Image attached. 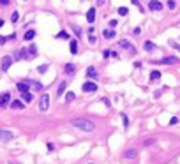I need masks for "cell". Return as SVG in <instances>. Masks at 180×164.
Instances as JSON below:
<instances>
[{
    "label": "cell",
    "mask_w": 180,
    "mask_h": 164,
    "mask_svg": "<svg viewBox=\"0 0 180 164\" xmlns=\"http://www.w3.org/2000/svg\"><path fill=\"white\" fill-rule=\"evenodd\" d=\"M71 125L76 127V129H80V131H85V133L95 131V123L87 120V118H72V120H71Z\"/></svg>",
    "instance_id": "6da1fadb"
},
{
    "label": "cell",
    "mask_w": 180,
    "mask_h": 164,
    "mask_svg": "<svg viewBox=\"0 0 180 164\" xmlns=\"http://www.w3.org/2000/svg\"><path fill=\"white\" fill-rule=\"evenodd\" d=\"M48 108H50V95L48 93H42L39 99V110L41 111H48Z\"/></svg>",
    "instance_id": "7a4b0ae2"
},
{
    "label": "cell",
    "mask_w": 180,
    "mask_h": 164,
    "mask_svg": "<svg viewBox=\"0 0 180 164\" xmlns=\"http://www.w3.org/2000/svg\"><path fill=\"white\" fill-rule=\"evenodd\" d=\"M178 57H166V58H161V60H155L154 64H162V65H171V64H178Z\"/></svg>",
    "instance_id": "3957f363"
},
{
    "label": "cell",
    "mask_w": 180,
    "mask_h": 164,
    "mask_svg": "<svg viewBox=\"0 0 180 164\" xmlns=\"http://www.w3.org/2000/svg\"><path fill=\"white\" fill-rule=\"evenodd\" d=\"M118 44H120V48L127 50V51H129V55H136V48H134V46H132L129 41H120Z\"/></svg>",
    "instance_id": "277c9868"
},
{
    "label": "cell",
    "mask_w": 180,
    "mask_h": 164,
    "mask_svg": "<svg viewBox=\"0 0 180 164\" xmlns=\"http://www.w3.org/2000/svg\"><path fill=\"white\" fill-rule=\"evenodd\" d=\"M12 139V133L11 131H5V129H0V141L2 143H7Z\"/></svg>",
    "instance_id": "5b68a950"
},
{
    "label": "cell",
    "mask_w": 180,
    "mask_h": 164,
    "mask_svg": "<svg viewBox=\"0 0 180 164\" xmlns=\"http://www.w3.org/2000/svg\"><path fill=\"white\" fill-rule=\"evenodd\" d=\"M7 104H11V93L9 92L0 93V108H5Z\"/></svg>",
    "instance_id": "8992f818"
},
{
    "label": "cell",
    "mask_w": 180,
    "mask_h": 164,
    "mask_svg": "<svg viewBox=\"0 0 180 164\" xmlns=\"http://www.w3.org/2000/svg\"><path fill=\"white\" fill-rule=\"evenodd\" d=\"M81 90H83V92H95V90H97V83H94V81H87V83H83Z\"/></svg>",
    "instance_id": "52a82bcc"
},
{
    "label": "cell",
    "mask_w": 180,
    "mask_h": 164,
    "mask_svg": "<svg viewBox=\"0 0 180 164\" xmlns=\"http://www.w3.org/2000/svg\"><path fill=\"white\" fill-rule=\"evenodd\" d=\"M16 87H18L20 92H28V88L32 87V81H28V80H27V81H18Z\"/></svg>",
    "instance_id": "ba28073f"
},
{
    "label": "cell",
    "mask_w": 180,
    "mask_h": 164,
    "mask_svg": "<svg viewBox=\"0 0 180 164\" xmlns=\"http://www.w3.org/2000/svg\"><path fill=\"white\" fill-rule=\"evenodd\" d=\"M148 9L150 11H161L162 9V4H161L159 0H150L148 2Z\"/></svg>",
    "instance_id": "9c48e42d"
},
{
    "label": "cell",
    "mask_w": 180,
    "mask_h": 164,
    "mask_svg": "<svg viewBox=\"0 0 180 164\" xmlns=\"http://www.w3.org/2000/svg\"><path fill=\"white\" fill-rule=\"evenodd\" d=\"M11 64H12V58H11V57H4V58H2V71L4 72L9 71Z\"/></svg>",
    "instance_id": "30bf717a"
},
{
    "label": "cell",
    "mask_w": 180,
    "mask_h": 164,
    "mask_svg": "<svg viewBox=\"0 0 180 164\" xmlns=\"http://www.w3.org/2000/svg\"><path fill=\"white\" fill-rule=\"evenodd\" d=\"M102 35H104V39H115V35H117V32L113 30V28H106V30L102 32Z\"/></svg>",
    "instance_id": "8fae6325"
},
{
    "label": "cell",
    "mask_w": 180,
    "mask_h": 164,
    "mask_svg": "<svg viewBox=\"0 0 180 164\" xmlns=\"http://www.w3.org/2000/svg\"><path fill=\"white\" fill-rule=\"evenodd\" d=\"M87 21L88 23H94L95 21V7H90L88 12H87Z\"/></svg>",
    "instance_id": "7c38bea8"
},
{
    "label": "cell",
    "mask_w": 180,
    "mask_h": 164,
    "mask_svg": "<svg viewBox=\"0 0 180 164\" xmlns=\"http://www.w3.org/2000/svg\"><path fill=\"white\" fill-rule=\"evenodd\" d=\"M11 108H12V110H23V108H25V103H23V101H18V99H16V101H11Z\"/></svg>",
    "instance_id": "4fadbf2b"
},
{
    "label": "cell",
    "mask_w": 180,
    "mask_h": 164,
    "mask_svg": "<svg viewBox=\"0 0 180 164\" xmlns=\"http://www.w3.org/2000/svg\"><path fill=\"white\" fill-rule=\"evenodd\" d=\"M74 71H76V65L74 64H65L64 65V72L65 74H74Z\"/></svg>",
    "instance_id": "5bb4252c"
},
{
    "label": "cell",
    "mask_w": 180,
    "mask_h": 164,
    "mask_svg": "<svg viewBox=\"0 0 180 164\" xmlns=\"http://www.w3.org/2000/svg\"><path fill=\"white\" fill-rule=\"evenodd\" d=\"M87 76H88L90 80H97L99 74H97V71H95L94 67H88V69H87Z\"/></svg>",
    "instance_id": "9a60e30c"
},
{
    "label": "cell",
    "mask_w": 180,
    "mask_h": 164,
    "mask_svg": "<svg viewBox=\"0 0 180 164\" xmlns=\"http://www.w3.org/2000/svg\"><path fill=\"white\" fill-rule=\"evenodd\" d=\"M34 37H35V30H27V32H25V35H23V39H25V41H32Z\"/></svg>",
    "instance_id": "2e32d148"
},
{
    "label": "cell",
    "mask_w": 180,
    "mask_h": 164,
    "mask_svg": "<svg viewBox=\"0 0 180 164\" xmlns=\"http://www.w3.org/2000/svg\"><path fill=\"white\" fill-rule=\"evenodd\" d=\"M21 99H23V103H32V93L30 92H21Z\"/></svg>",
    "instance_id": "e0dca14e"
},
{
    "label": "cell",
    "mask_w": 180,
    "mask_h": 164,
    "mask_svg": "<svg viewBox=\"0 0 180 164\" xmlns=\"http://www.w3.org/2000/svg\"><path fill=\"white\" fill-rule=\"evenodd\" d=\"M69 46H71V53H72V55H76V53H78V41H76V39H72Z\"/></svg>",
    "instance_id": "ac0fdd59"
},
{
    "label": "cell",
    "mask_w": 180,
    "mask_h": 164,
    "mask_svg": "<svg viewBox=\"0 0 180 164\" xmlns=\"http://www.w3.org/2000/svg\"><path fill=\"white\" fill-rule=\"evenodd\" d=\"M28 58H34V57H35V55H37V48H35V44H30L28 46Z\"/></svg>",
    "instance_id": "d6986e66"
},
{
    "label": "cell",
    "mask_w": 180,
    "mask_h": 164,
    "mask_svg": "<svg viewBox=\"0 0 180 164\" xmlns=\"http://www.w3.org/2000/svg\"><path fill=\"white\" fill-rule=\"evenodd\" d=\"M136 155H138L136 150H127V152L124 154V157H125V159H136Z\"/></svg>",
    "instance_id": "ffe728a7"
},
{
    "label": "cell",
    "mask_w": 180,
    "mask_h": 164,
    "mask_svg": "<svg viewBox=\"0 0 180 164\" xmlns=\"http://www.w3.org/2000/svg\"><path fill=\"white\" fill-rule=\"evenodd\" d=\"M65 87H67V81H62L58 85V90H57V95H62V93L65 92Z\"/></svg>",
    "instance_id": "44dd1931"
},
{
    "label": "cell",
    "mask_w": 180,
    "mask_h": 164,
    "mask_svg": "<svg viewBox=\"0 0 180 164\" xmlns=\"http://www.w3.org/2000/svg\"><path fill=\"white\" fill-rule=\"evenodd\" d=\"M161 78V72L159 71H152L150 72V81H157Z\"/></svg>",
    "instance_id": "7402d4cb"
},
{
    "label": "cell",
    "mask_w": 180,
    "mask_h": 164,
    "mask_svg": "<svg viewBox=\"0 0 180 164\" xmlns=\"http://www.w3.org/2000/svg\"><path fill=\"white\" fill-rule=\"evenodd\" d=\"M102 55H104V58H110V57H111V58H117V57H118L117 53H115V51H111V50H106V51L102 53Z\"/></svg>",
    "instance_id": "603a6c76"
},
{
    "label": "cell",
    "mask_w": 180,
    "mask_h": 164,
    "mask_svg": "<svg viewBox=\"0 0 180 164\" xmlns=\"http://www.w3.org/2000/svg\"><path fill=\"white\" fill-rule=\"evenodd\" d=\"M154 50H155V44H154V42H148V41H147V42H145V51H154Z\"/></svg>",
    "instance_id": "cb8c5ba5"
},
{
    "label": "cell",
    "mask_w": 180,
    "mask_h": 164,
    "mask_svg": "<svg viewBox=\"0 0 180 164\" xmlns=\"http://www.w3.org/2000/svg\"><path fill=\"white\" fill-rule=\"evenodd\" d=\"M57 39H67V41H69V34H67L65 30H62V32L57 34Z\"/></svg>",
    "instance_id": "d4e9b609"
},
{
    "label": "cell",
    "mask_w": 180,
    "mask_h": 164,
    "mask_svg": "<svg viewBox=\"0 0 180 164\" xmlns=\"http://www.w3.org/2000/svg\"><path fill=\"white\" fill-rule=\"evenodd\" d=\"M14 37H16L14 34H11V35H7V37H4V35H2V37H0V44H4V42H7V41H12Z\"/></svg>",
    "instance_id": "484cf974"
},
{
    "label": "cell",
    "mask_w": 180,
    "mask_h": 164,
    "mask_svg": "<svg viewBox=\"0 0 180 164\" xmlns=\"http://www.w3.org/2000/svg\"><path fill=\"white\" fill-rule=\"evenodd\" d=\"M74 97H76V95H74L72 92H67V93H65V101H67V103H71V101H74Z\"/></svg>",
    "instance_id": "4316f807"
},
{
    "label": "cell",
    "mask_w": 180,
    "mask_h": 164,
    "mask_svg": "<svg viewBox=\"0 0 180 164\" xmlns=\"http://www.w3.org/2000/svg\"><path fill=\"white\" fill-rule=\"evenodd\" d=\"M127 12H129L127 7H118V14H120V16H127Z\"/></svg>",
    "instance_id": "83f0119b"
},
{
    "label": "cell",
    "mask_w": 180,
    "mask_h": 164,
    "mask_svg": "<svg viewBox=\"0 0 180 164\" xmlns=\"http://www.w3.org/2000/svg\"><path fill=\"white\" fill-rule=\"evenodd\" d=\"M18 20H20V14H18V12H12V16H11V21H12V23H16Z\"/></svg>",
    "instance_id": "f1b7e54d"
},
{
    "label": "cell",
    "mask_w": 180,
    "mask_h": 164,
    "mask_svg": "<svg viewBox=\"0 0 180 164\" xmlns=\"http://www.w3.org/2000/svg\"><path fill=\"white\" fill-rule=\"evenodd\" d=\"M88 42H90V44H95V42H97V37H95L94 34H90V37H88Z\"/></svg>",
    "instance_id": "f546056e"
},
{
    "label": "cell",
    "mask_w": 180,
    "mask_h": 164,
    "mask_svg": "<svg viewBox=\"0 0 180 164\" xmlns=\"http://www.w3.org/2000/svg\"><path fill=\"white\" fill-rule=\"evenodd\" d=\"M122 122H124V127H127V125H129V118H127L124 113H122Z\"/></svg>",
    "instance_id": "4dcf8cb0"
},
{
    "label": "cell",
    "mask_w": 180,
    "mask_h": 164,
    "mask_svg": "<svg viewBox=\"0 0 180 164\" xmlns=\"http://www.w3.org/2000/svg\"><path fill=\"white\" fill-rule=\"evenodd\" d=\"M170 46H171V48H175L177 51H180V44H177L175 41H170Z\"/></svg>",
    "instance_id": "1f68e13d"
},
{
    "label": "cell",
    "mask_w": 180,
    "mask_h": 164,
    "mask_svg": "<svg viewBox=\"0 0 180 164\" xmlns=\"http://www.w3.org/2000/svg\"><path fill=\"white\" fill-rule=\"evenodd\" d=\"M37 71H39L41 74H44V72L48 71V65H41V67H37Z\"/></svg>",
    "instance_id": "d6a6232c"
},
{
    "label": "cell",
    "mask_w": 180,
    "mask_h": 164,
    "mask_svg": "<svg viewBox=\"0 0 180 164\" xmlns=\"http://www.w3.org/2000/svg\"><path fill=\"white\" fill-rule=\"evenodd\" d=\"M32 85H34V88H35V90H42V85H41V83L32 81Z\"/></svg>",
    "instance_id": "836d02e7"
},
{
    "label": "cell",
    "mask_w": 180,
    "mask_h": 164,
    "mask_svg": "<svg viewBox=\"0 0 180 164\" xmlns=\"http://www.w3.org/2000/svg\"><path fill=\"white\" fill-rule=\"evenodd\" d=\"M131 4H134V5H136V7H138V9L141 11V5H140V0H131Z\"/></svg>",
    "instance_id": "e575fe53"
},
{
    "label": "cell",
    "mask_w": 180,
    "mask_h": 164,
    "mask_svg": "<svg viewBox=\"0 0 180 164\" xmlns=\"http://www.w3.org/2000/svg\"><path fill=\"white\" fill-rule=\"evenodd\" d=\"M168 7H170V9H175V0H170V2H168Z\"/></svg>",
    "instance_id": "d590c367"
},
{
    "label": "cell",
    "mask_w": 180,
    "mask_h": 164,
    "mask_svg": "<svg viewBox=\"0 0 180 164\" xmlns=\"http://www.w3.org/2000/svg\"><path fill=\"white\" fill-rule=\"evenodd\" d=\"M177 122H178V118H177V116H173V118L170 120V125H175Z\"/></svg>",
    "instance_id": "8d00e7d4"
},
{
    "label": "cell",
    "mask_w": 180,
    "mask_h": 164,
    "mask_svg": "<svg viewBox=\"0 0 180 164\" xmlns=\"http://www.w3.org/2000/svg\"><path fill=\"white\" fill-rule=\"evenodd\" d=\"M132 34H134V35H140V34H141V28H140V27H138V28H134V30H132Z\"/></svg>",
    "instance_id": "74e56055"
},
{
    "label": "cell",
    "mask_w": 180,
    "mask_h": 164,
    "mask_svg": "<svg viewBox=\"0 0 180 164\" xmlns=\"http://www.w3.org/2000/svg\"><path fill=\"white\" fill-rule=\"evenodd\" d=\"M72 30L76 32V35H81V32H80V28H78V27H72Z\"/></svg>",
    "instance_id": "f35d334b"
},
{
    "label": "cell",
    "mask_w": 180,
    "mask_h": 164,
    "mask_svg": "<svg viewBox=\"0 0 180 164\" xmlns=\"http://www.w3.org/2000/svg\"><path fill=\"white\" fill-rule=\"evenodd\" d=\"M9 4V0H0V5H7Z\"/></svg>",
    "instance_id": "ab89813d"
},
{
    "label": "cell",
    "mask_w": 180,
    "mask_h": 164,
    "mask_svg": "<svg viewBox=\"0 0 180 164\" xmlns=\"http://www.w3.org/2000/svg\"><path fill=\"white\" fill-rule=\"evenodd\" d=\"M106 4V0H97V5H104Z\"/></svg>",
    "instance_id": "60d3db41"
},
{
    "label": "cell",
    "mask_w": 180,
    "mask_h": 164,
    "mask_svg": "<svg viewBox=\"0 0 180 164\" xmlns=\"http://www.w3.org/2000/svg\"><path fill=\"white\" fill-rule=\"evenodd\" d=\"M2 25H4V20H0V28H2Z\"/></svg>",
    "instance_id": "b9f144b4"
}]
</instances>
